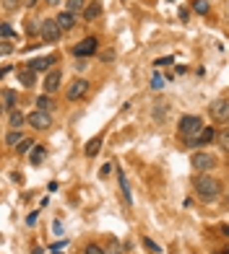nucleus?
Here are the masks:
<instances>
[{
	"label": "nucleus",
	"instance_id": "obj_1",
	"mask_svg": "<svg viewBox=\"0 0 229 254\" xmlns=\"http://www.w3.org/2000/svg\"><path fill=\"white\" fill-rule=\"evenodd\" d=\"M193 187H196V194L203 202H214L222 194V182L211 174H198L196 182H193Z\"/></svg>",
	"mask_w": 229,
	"mask_h": 254
},
{
	"label": "nucleus",
	"instance_id": "obj_2",
	"mask_svg": "<svg viewBox=\"0 0 229 254\" xmlns=\"http://www.w3.org/2000/svg\"><path fill=\"white\" fill-rule=\"evenodd\" d=\"M201 130H203V122H201V117H196V114H185V117L180 120V132H182L185 140L201 135Z\"/></svg>",
	"mask_w": 229,
	"mask_h": 254
},
{
	"label": "nucleus",
	"instance_id": "obj_3",
	"mask_svg": "<svg viewBox=\"0 0 229 254\" xmlns=\"http://www.w3.org/2000/svg\"><path fill=\"white\" fill-rule=\"evenodd\" d=\"M60 24H57L55 18H44L42 24H39V37L47 42V44H55L57 39H60Z\"/></svg>",
	"mask_w": 229,
	"mask_h": 254
},
{
	"label": "nucleus",
	"instance_id": "obj_4",
	"mask_svg": "<svg viewBox=\"0 0 229 254\" xmlns=\"http://www.w3.org/2000/svg\"><path fill=\"white\" fill-rule=\"evenodd\" d=\"M190 164H193V169H198L201 174H209V169L216 166V158L211 153H193Z\"/></svg>",
	"mask_w": 229,
	"mask_h": 254
},
{
	"label": "nucleus",
	"instance_id": "obj_5",
	"mask_svg": "<svg viewBox=\"0 0 229 254\" xmlns=\"http://www.w3.org/2000/svg\"><path fill=\"white\" fill-rule=\"evenodd\" d=\"M29 125H31V127H37V130H50V127H52V114L37 109V112H31V114H29Z\"/></svg>",
	"mask_w": 229,
	"mask_h": 254
},
{
	"label": "nucleus",
	"instance_id": "obj_6",
	"mask_svg": "<svg viewBox=\"0 0 229 254\" xmlns=\"http://www.w3.org/2000/svg\"><path fill=\"white\" fill-rule=\"evenodd\" d=\"M216 137V132H214V127H203L201 130V135H196V137H190V140H185V145L188 148H198V145H209L211 140Z\"/></svg>",
	"mask_w": 229,
	"mask_h": 254
},
{
	"label": "nucleus",
	"instance_id": "obj_7",
	"mask_svg": "<svg viewBox=\"0 0 229 254\" xmlns=\"http://www.w3.org/2000/svg\"><path fill=\"white\" fill-rule=\"evenodd\" d=\"M209 114L214 120H227L229 117V101L227 99H216V101H211V107H209Z\"/></svg>",
	"mask_w": 229,
	"mask_h": 254
},
{
	"label": "nucleus",
	"instance_id": "obj_8",
	"mask_svg": "<svg viewBox=\"0 0 229 254\" xmlns=\"http://www.w3.org/2000/svg\"><path fill=\"white\" fill-rule=\"evenodd\" d=\"M86 91H89V80L84 78H76L71 86H68V99L71 101H78L81 96H86Z\"/></svg>",
	"mask_w": 229,
	"mask_h": 254
},
{
	"label": "nucleus",
	"instance_id": "obj_9",
	"mask_svg": "<svg viewBox=\"0 0 229 254\" xmlns=\"http://www.w3.org/2000/svg\"><path fill=\"white\" fill-rule=\"evenodd\" d=\"M94 52H97V39L94 37H86L81 44H76V47H73V55L81 57V60H84V57H91Z\"/></svg>",
	"mask_w": 229,
	"mask_h": 254
},
{
	"label": "nucleus",
	"instance_id": "obj_10",
	"mask_svg": "<svg viewBox=\"0 0 229 254\" xmlns=\"http://www.w3.org/2000/svg\"><path fill=\"white\" fill-rule=\"evenodd\" d=\"M16 75H18V83H21V86H34V83H37V73H34L29 65L18 67V70H16Z\"/></svg>",
	"mask_w": 229,
	"mask_h": 254
},
{
	"label": "nucleus",
	"instance_id": "obj_11",
	"mask_svg": "<svg viewBox=\"0 0 229 254\" xmlns=\"http://www.w3.org/2000/svg\"><path fill=\"white\" fill-rule=\"evenodd\" d=\"M60 80H63L60 70H50L47 78H44V91H47V94H55V91L60 88Z\"/></svg>",
	"mask_w": 229,
	"mask_h": 254
},
{
	"label": "nucleus",
	"instance_id": "obj_12",
	"mask_svg": "<svg viewBox=\"0 0 229 254\" xmlns=\"http://www.w3.org/2000/svg\"><path fill=\"white\" fill-rule=\"evenodd\" d=\"M52 63H55V57H50V55H47V57H37V60H31V63H26V65L31 67L34 73H44Z\"/></svg>",
	"mask_w": 229,
	"mask_h": 254
},
{
	"label": "nucleus",
	"instance_id": "obj_13",
	"mask_svg": "<svg viewBox=\"0 0 229 254\" xmlns=\"http://www.w3.org/2000/svg\"><path fill=\"white\" fill-rule=\"evenodd\" d=\"M55 21L60 24V29H63V31H71V29L76 26V13H71V10H63V13L57 16Z\"/></svg>",
	"mask_w": 229,
	"mask_h": 254
},
{
	"label": "nucleus",
	"instance_id": "obj_14",
	"mask_svg": "<svg viewBox=\"0 0 229 254\" xmlns=\"http://www.w3.org/2000/svg\"><path fill=\"white\" fill-rule=\"evenodd\" d=\"M0 99H3V112H13L16 107V91H10V88H3V94H0Z\"/></svg>",
	"mask_w": 229,
	"mask_h": 254
},
{
	"label": "nucleus",
	"instance_id": "obj_15",
	"mask_svg": "<svg viewBox=\"0 0 229 254\" xmlns=\"http://www.w3.org/2000/svg\"><path fill=\"white\" fill-rule=\"evenodd\" d=\"M99 16H102V3H89L86 10H84V18H86V21H94V18H99Z\"/></svg>",
	"mask_w": 229,
	"mask_h": 254
},
{
	"label": "nucleus",
	"instance_id": "obj_16",
	"mask_svg": "<svg viewBox=\"0 0 229 254\" xmlns=\"http://www.w3.org/2000/svg\"><path fill=\"white\" fill-rule=\"evenodd\" d=\"M8 122H10V127H13V130H18V127L24 125V122H29V117H24V114H21L18 109H13V112L8 114Z\"/></svg>",
	"mask_w": 229,
	"mask_h": 254
},
{
	"label": "nucleus",
	"instance_id": "obj_17",
	"mask_svg": "<svg viewBox=\"0 0 229 254\" xmlns=\"http://www.w3.org/2000/svg\"><path fill=\"white\" fill-rule=\"evenodd\" d=\"M44 158H47V151H44L42 145H34V151H31V166H39Z\"/></svg>",
	"mask_w": 229,
	"mask_h": 254
},
{
	"label": "nucleus",
	"instance_id": "obj_18",
	"mask_svg": "<svg viewBox=\"0 0 229 254\" xmlns=\"http://www.w3.org/2000/svg\"><path fill=\"white\" fill-rule=\"evenodd\" d=\"M99 148H102V135L91 137V140L86 143V156H97V153H99Z\"/></svg>",
	"mask_w": 229,
	"mask_h": 254
},
{
	"label": "nucleus",
	"instance_id": "obj_19",
	"mask_svg": "<svg viewBox=\"0 0 229 254\" xmlns=\"http://www.w3.org/2000/svg\"><path fill=\"white\" fill-rule=\"evenodd\" d=\"M21 140H24V135H21L18 130H10V132L5 135V145H18Z\"/></svg>",
	"mask_w": 229,
	"mask_h": 254
},
{
	"label": "nucleus",
	"instance_id": "obj_20",
	"mask_svg": "<svg viewBox=\"0 0 229 254\" xmlns=\"http://www.w3.org/2000/svg\"><path fill=\"white\" fill-rule=\"evenodd\" d=\"M68 10H71V13H78V10H86V3H84V0H68Z\"/></svg>",
	"mask_w": 229,
	"mask_h": 254
},
{
	"label": "nucleus",
	"instance_id": "obj_21",
	"mask_svg": "<svg viewBox=\"0 0 229 254\" xmlns=\"http://www.w3.org/2000/svg\"><path fill=\"white\" fill-rule=\"evenodd\" d=\"M120 190H122V194H125V200L133 202V197H130V190H128V179H125L122 171H120Z\"/></svg>",
	"mask_w": 229,
	"mask_h": 254
},
{
	"label": "nucleus",
	"instance_id": "obj_22",
	"mask_svg": "<svg viewBox=\"0 0 229 254\" xmlns=\"http://www.w3.org/2000/svg\"><path fill=\"white\" fill-rule=\"evenodd\" d=\"M37 109H42V112H50V109H52V101H50V96H39V99H37Z\"/></svg>",
	"mask_w": 229,
	"mask_h": 254
},
{
	"label": "nucleus",
	"instance_id": "obj_23",
	"mask_svg": "<svg viewBox=\"0 0 229 254\" xmlns=\"http://www.w3.org/2000/svg\"><path fill=\"white\" fill-rule=\"evenodd\" d=\"M31 148H34V143H31V137H24V140L18 143V148H16V151H18V153H29Z\"/></svg>",
	"mask_w": 229,
	"mask_h": 254
},
{
	"label": "nucleus",
	"instance_id": "obj_24",
	"mask_svg": "<svg viewBox=\"0 0 229 254\" xmlns=\"http://www.w3.org/2000/svg\"><path fill=\"white\" fill-rule=\"evenodd\" d=\"M151 88H154V91H162V88H164V78L159 75V73L151 75Z\"/></svg>",
	"mask_w": 229,
	"mask_h": 254
},
{
	"label": "nucleus",
	"instance_id": "obj_25",
	"mask_svg": "<svg viewBox=\"0 0 229 254\" xmlns=\"http://www.w3.org/2000/svg\"><path fill=\"white\" fill-rule=\"evenodd\" d=\"M196 13H209V0H196Z\"/></svg>",
	"mask_w": 229,
	"mask_h": 254
},
{
	"label": "nucleus",
	"instance_id": "obj_26",
	"mask_svg": "<svg viewBox=\"0 0 229 254\" xmlns=\"http://www.w3.org/2000/svg\"><path fill=\"white\" fill-rule=\"evenodd\" d=\"M24 0H3V10H16Z\"/></svg>",
	"mask_w": 229,
	"mask_h": 254
},
{
	"label": "nucleus",
	"instance_id": "obj_27",
	"mask_svg": "<svg viewBox=\"0 0 229 254\" xmlns=\"http://www.w3.org/2000/svg\"><path fill=\"white\" fill-rule=\"evenodd\" d=\"M0 34H3V42H8L10 37H13V29H10L8 24H3V26H0Z\"/></svg>",
	"mask_w": 229,
	"mask_h": 254
},
{
	"label": "nucleus",
	"instance_id": "obj_28",
	"mask_svg": "<svg viewBox=\"0 0 229 254\" xmlns=\"http://www.w3.org/2000/svg\"><path fill=\"white\" fill-rule=\"evenodd\" d=\"M216 137H219V143H222V148H227V151H229V132L224 130V132H219V135H216Z\"/></svg>",
	"mask_w": 229,
	"mask_h": 254
},
{
	"label": "nucleus",
	"instance_id": "obj_29",
	"mask_svg": "<svg viewBox=\"0 0 229 254\" xmlns=\"http://www.w3.org/2000/svg\"><path fill=\"white\" fill-rule=\"evenodd\" d=\"M84 254H107V252H105V249H102V247H97V244H89Z\"/></svg>",
	"mask_w": 229,
	"mask_h": 254
},
{
	"label": "nucleus",
	"instance_id": "obj_30",
	"mask_svg": "<svg viewBox=\"0 0 229 254\" xmlns=\"http://www.w3.org/2000/svg\"><path fill=\"white\" fill-rule=\"evenodd\" d=\"M143 244H146L148 249H151V252H162V249H159V247L154 244V241H151V239H143Z\"/></svg>",
	"mask_w": 229,
	"mask_h": 254
},
{
	"label": "nucleus",
	"instance_id": "obj_31",
	"mask_svg": "<svg viewBox=\"0 0 229 254\" xmlns=\"http://www.w3.org/2000/svg\"><path fill=\"white\" fill-rule=\"evenodd\" d=\"M52 231H55V234H63V223L55 221V223H52Z\"/></svg>",
	"mask_w": 229,
	"mask_h": 254
},
{
	"label": "nucleus",
	"instance_id": "obj_32",
	"mask_svg": "<svg viewBox=\"0 0 229 254\" xmlns=\"http://www.w3.org/2000/svg\"><path fill=\"white\" fill-rule=\"evenodd\" d=\"M169 63H172V57H164V60H156L154 65H156V67H162V65H169Z\"/></svg>",
	"mask_w": 229,
	"mask_h": 254
},
{
	"label": "nucleus",
	"instance_id": "obj_33",
	"mask_svg": "<svg viewBox=\"0 0 229 254\" xmlns=\"http://www.w3.org/2000/svg\"><path fill=\"white\" fill-rule=\"evenodd\" d=\"M13 52V47H10V42H3V55H10Z\"/></svg>",
	"mask_w": 229,
	"mask_h": 254
},
{
	"label": "nucleus",
	"instance_id": "obj_34",
	"mask_svg": "<svg viewBox=\"0 0 229 254\" xmlns=\"http://www.w3.org/2000/svg\"><path fill=\"white\" fill-rule=\"evenodd\" d=\"M110 169H112V164H105V166H102V171H99V174H102V177H107V174H110Z\"/></svg>",
	"mask_w": 229,
	"mask_h": 254
},
{
	"label": "nucleus",
	"instance_id": "obj_35",
	"mask_svg": "<svg viewBox=\"0 0 229 254\" xmlns=\"http://www.w3.org/2000/svg\"><path fill=\"white\" fill-rule=\"evenodd\" d=\"M37 3H39V0H24V5H26V8H34Z\"/></svg>",
	"mask_w": 229,
	"mask_h": 254
},
{
	"label": "nucleus",
	"instance_id": "obj_36",
	"mask_svg": "<svg viewBox=\"0 0 229 254\" xmlns=\"http://www.w3.org/2000/svg\"><path fill=\"white\" fill-rule=\"evenodd\" d=\"M63 3V0H50V5H60Z\"/></svg>",
	"mask_w": 229,
	"mask_h": 254
},
{
	"label": "nucleus",
	"instance_id": "obj_37",
	"mask_svg": "<svg viewBox=\"0 0 229 254\" xmlns=\"http://www.w3.org/2000/svg\"><path fill=\"white\" fill-rule=\"evenodd\" d=\"M224 234H227V236H229V226H224Z\"/></svg>",
	"mask_w": 229,
	"mask_h": 254
},
{
	"label": "nucleus",
	"instance_id": "obj_38",
	"mask_svg": "<svg viewBox=\"0 0 229 254\" xmlns=\"http://www.w3.org/2000/svg\"><path fill=\"white\" fill-rule=\"evenodd\" d=\"M34 254H42V249H34Z\"/></svg>",
	"mask_w": 229,
	"mask_h": 254
},
{
	"label": "nucleus",
	"instance_id": "obj_39",
	"mask_svg": "<svg viewBox=\"0 0 229 254\" xmlns=\"http://www.w3.org/2000/svg\"><path fill=\"white\" fill-rule=\"evenodd\" d=\"M227 254H229V249H227Z\"/></svg>",
	"mask_w": 229,
	"mask_h": 254
}]
</instances>
